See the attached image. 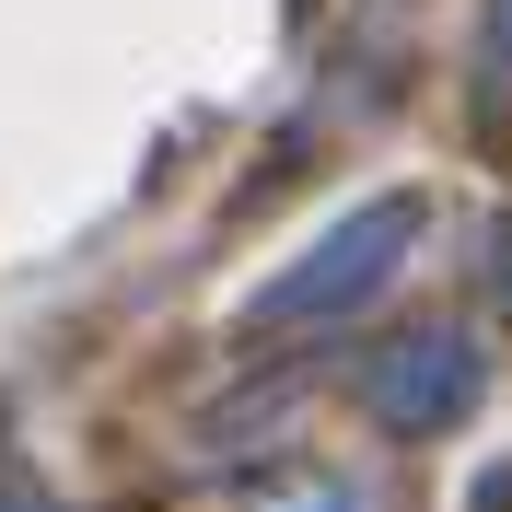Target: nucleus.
Segmentation results:
<instances>
[{"label":"nucleus","instance_id":"1","mask_svg":"<svg viewBox=\"0 0 512 512\" xmlns=\"http://www.w3.org/2000/svg\"><path fill=\"white\" fill-rule=\"evenodd\" d=\"M408 233H419V198H361V210L326 233L303 268H280V280L245 303V326H315V315H350V303H373V291L396 280Z\"/></svg>","mask_w":512,"mask_h":512},{"label":"nucleus","instance_id":"2","mask_svg":"<svg viewBox=\"0 0 512 512\" xmlns=\"http://www.w3.org/2000/svg\"><path fill=\"white\" fill-rule=\"evenodd\" d=\"M361 396H373L384 431H454V419L489 396V361L466 350V338H396V350L361 373Z\"/></svg>","mask_w":512,"mask_h":512},{"label":"nucleus","instance_id":"3","mask_svg":"<svg viewBox=\"0 0 512 512\" xmlns=\"http://www.w3.org/2000/svg\"><path fill=\"white\" fill-rule=\"evenodd\" d=\"M489 47H501V70H512V0H489Z\"/></svg>","mask_w":512,"mask_h":512},{"label":"nucleus","instance_id":"4","mask_svg":"<svg viewBox=\"0 0 512 512\" xmlns=\"http://www.w3.org/2000/svg\"><path fill=\"white\" fill-rule=\"evenodd\" d=\"M478 512H512V466H501V478H489V501H478Z\"/></svg>","mask_w":512,"mask_h":512}]
</instances>
